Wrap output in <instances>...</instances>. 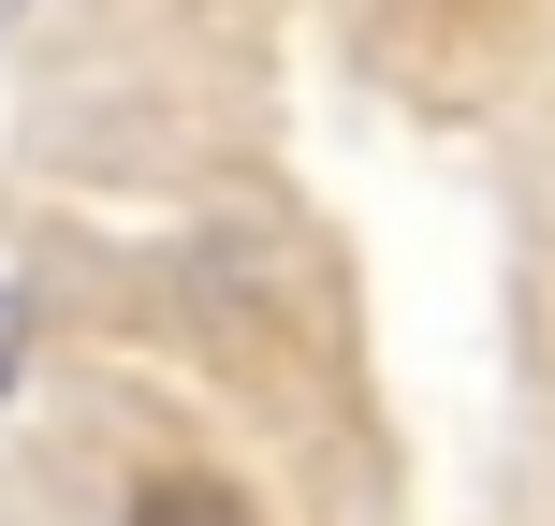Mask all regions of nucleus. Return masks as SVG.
<instances>
[{
	"label": "nucleus",
	"instance_id": "nucleus-1",
	"mask_svg": "<svg viewBox=\"0 0 555 526\" xmlns=\"http://www.w3.org/2000/svg\"><path fill=\"white\" fill-rule=\"evenodd\" d=\"M132 526H263V512L234 498L220 469H146V483H132Z\"/></svg>",
	"mask_w": 555,
	"mask_h": 526
},
{
	"label": "nucleus",
	"instance_id": "nucleus-2",
	"mask_svg": "<svg viewBox=\"0 0 555 526\" xmlns=\"http://www.w3.org/2000/svg\"><path fill=\"white\" fill-rule=\"evenodd\" d=\"M15 351H29V293L0 278V381H15Z\"/></svg>",
	"mask_w": 555,
	"mask_h": 526
}]
</instances>
